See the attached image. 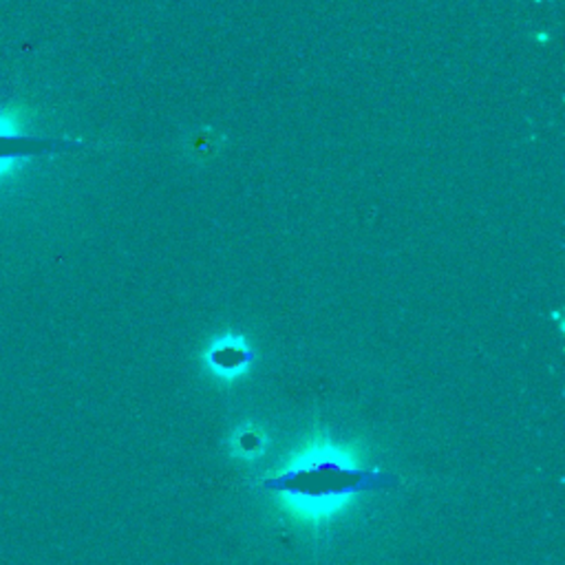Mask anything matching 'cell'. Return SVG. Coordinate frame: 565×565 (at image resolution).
<instances>
[{
  "label": "cell",
  "mask_w": 565,
  "mask_h": 565,
  "mask_svg": "<svg viewBox=\"0 0 565 565\" xmlns=\"http://www.w3.org/2000/svg\"><path fill=\"white\" fill-rule=\"evenodd\" d=\"M396 484L398 480L394 476L349 468L334 459H314L305 466L290 470V473L263 482V486L269 491L290 493L305 500H340L362 491L394 489Z\"/></svg>",
  "instance_id": "cell-1"
},
{
  "label": "cell",
  "mask_w": 565,
  "mask_h": 565,
  "mask_svg": "<svg viewBox=\"0 0 565 565\" xmlns=\"http://www.w3.org/2000/svg\"><path fill=\"white\" fill-rule=\"evenodd\" d=\"M60 148L58 140L27 131L19 109L0 107V185L19 177L38 155Z\"/></svg>",
  "instance_id": "cell-2"
},
{
  "label": "cell",
  "mask_w": 565,
  "mask_h": 565,
  "mask_svg": "<svg viewBox=\"0 0 565 565\" xmlns=\"http://www.w3.org/2000/svg\"><path fill=\"white\" fill-rule=\"evenodd\" d=\"M208 358H211V364L217 366L219 371L232 373V371L243 369V366L250 362L252 353H250V349H248L243 342H232V340H228V342L215 345V347L211 349Z\"/></svg>",
  "instance_id": "cell-3"
},
{
  "label": "cell",
  "mask_w": 565,
  "mask_h": 565,
  "mask_svg": "<svg viewBox=\"0 0 565 565\" xmlns=\"http://www.w3.org/2000/svg\"><path fill=\"white\" fill-rule=\"evenodd\" d=\"M239 448L245 453H259L261 448V437L256 433H243L239 437Z\"/></svg>",
  "instance_id": "cell-4"
}]
</instances>
